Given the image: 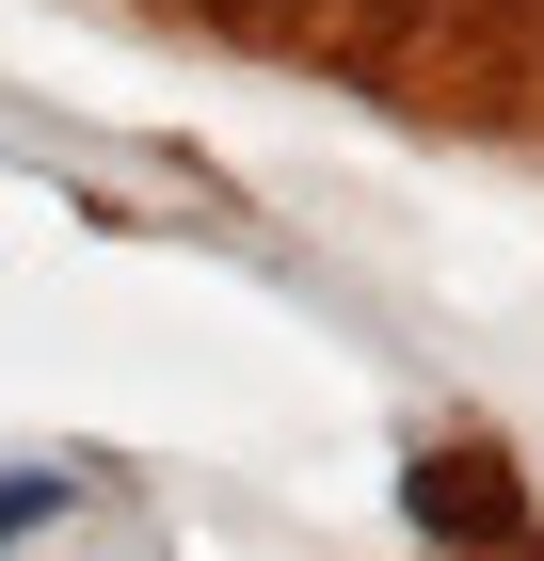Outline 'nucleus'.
Instances as JSON below:
<instances>
[{
	"instance_id": "nucleus-1",
	"label": "nucleus",
	"mask_w": 544,
	"mask_h": 561,
	"mask_svg": "<svg viewBox=\"0 0 544 561\" xmlns=\"http://www.w3.org/2000/svg\"><path fill=\"white\" fill-rule=\"evenodd\" d=\"M65 497H81L65 466H0V561L33 546V529H65Z\"/></svg>"
}]
</instances>
